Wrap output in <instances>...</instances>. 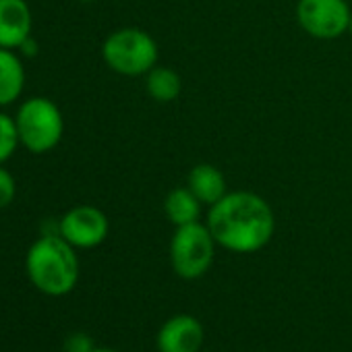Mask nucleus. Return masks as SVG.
Listing matches in <instances>:
<instances>
[{"label": "nucleus", "instance_id": "nucleus-1", "mask_svg": "<svg viewBox=\"0 0 352 352\" xmlns=\"http://www.w3.org/2000/svg\"><path fill=\"white\" fill-rule=\"evenodd\" d=\"M208 228L220 247L232 253H255L272 241L276 220L263 197L234 191L212 206Z\"/></svg>", "mask_w": 352, "mask_h": 352}, {"label": "nucleus", "instance_id": "nucleus-2", "mask_svg": "<svg viewBox=\"0 0 352 352\" xmlns=\"http://www.w3.org/2000/svg\"><path fill=\"white\" fill-rule=\"evenodd\" d=\"M25 272L32 284L48 296L69 294L79 280L75 247L58 232L40 236L25 255Z\"/></svg>", "mask_w": 352, "mask_h": 352}, {"label": "nucleus", "instance_id": "nucleus-3", "mask_svg": "<svg viewBox=\"0 0 352 352\" xmlns=\"http://www.w3.org/2000/svg\"><path fill=\"white\" fill-rule=\"evenodd\" d=\"M15 124L19 143L32 153L52 151L65 135L60 108L44 96L28 98L15 114Z\"/></svg>", "mask_w": 352, "mask_h": 352}, {"label": "nucleus", "instance_id": "nucleus-4", "mask_svg": "<svg viewBox=\"0 0 352 352\" xmlns=\"http://www.w3.org/2000/svg\"><path fill=\"white\" fill-rule=\"evenodd\" d=\"M104 63L118 75L141 77L147 75L157 63L155 40L137 28H122L112 32L102 46Z\"/></svg>", "mask_w": 352, "mask_h": 352}, {"label": "nucleus", "instance_id": "nucleus-5", "mask_svg": "<svg viewBox=\"0 0 352 352\" xmlns=\"http://www.w3.org/2000/svg\"><path fill=\"white\" fill-rule=\"evenodd\" d=\"M216 241L208 228L201 222L176 226V232L170 243V261L183 280H197L201 278L214 261L216 253Z\"/></svg>", "mask_w": 352, "mask_h": 352}, {"label": "nucleus", "instance_id": "nucleus-6", "mask_svg": "<svg viewBox=\"0 0 352 352\" xmlns=\"http://www.w3.org/2000/svg\"><path fill=\"white\" fill-rule=\"evenodd\" d=\"M346 0H300L296 7L298 25L317 40H336L350 28Z\"/></svg>", "mask_w": 352, "mask_h": 352}, {"label": "nucleus", "instance_id": "nucleus-7", "mask_svg": "<svg viewBox=\"0 0 352 352\" xmlns=\"http://www.w3.org/2000/svg\"><path fill=\"white\" fill-rule=\"evenodd\" d=\"M110 224L102 210L94 206H77L58 222V234L75 249H94L108 236Z\"/></svg>", "mask_w": 352, "mask_h": 352}, {"label": "nucleus", "instance_id": "nucleus-8", "mask_svg": "<svg viewBox=\"0 0 352 352\" xmlns=\"http://www.w3.org/2000/svg\"><path fill=\"white\" fill-rule=\"evenodd\" d=\"M204 325L193 315H176L157 331L160 352H199L204 344Z\"/></svg>", "mask_w": 352, "mask_h": 352}, {"label": "nucleus", "instance_id": "nucleus-9", "mask_svg": "<svg viewBox=\"0 0 352 352\" xmlns=\"http://www.w3.org/2000/svg\"><path fill=\"white\" fill-rule=\"evenodd\" d=\"M34 15L28 0H0V48L19 50L32 36Z\"/></svg>", "mask_w": 352, "mask_h": 352}, {"label": "nucleus", "instance_id": "nucleus-10", "mask_svg": "<svg viewBox=\"0 0 352 352\" xmlns=\"http://www.w3.org/2000/svg\"><path fill=\"white\" fill-rule=\"evenodd\" d=\"M25 87V69L15 50L0 48V108L17 102Z\"/></svg>", "mask_w": 352, "mask_h": 352}, {"label": "nucleus", "instance_id": "nucleus-11", "mask_svg": "<svg viewBox=\"0 0 352 352\" xmlns=\"http://www.w3.org/2000/svg\"><path fill=\"white\" fill-rule=\"evenodd\" d=\"M189 189L201 204L214 206L226 195L224 174L212 164H197L189 174Z\"/></svg>", "mask_w": 352, "mask_h": 352}, {"label": "nucleus", "instance_id": "nucleus-12", "mask_svg": "<svg viewBox=\"0 0 352 352\" xmlns=\"http://www.w3.org/2000/svg\"><path fill=\"white\" fill-rule=\"evenodd\" d=\"M164 212L174 226L193 224V222H199L201 201L193 195V191L189 187L187 189L179 187L168 193V197L164 201Z\"/></svg>", "mask_w": 352, "mask_h": 352}, {"label": "nucleus", "instance_id": "nucleus-13", "mask_svg": "<svg viewBox=\"0 0 352 352\" xmlns=\"http://www.w3.org/2000/svg\"><path fill=\"white\" fill-rule=\"evenodd\" d=\"M145 89L155 102H172L181 96L183 81L181 75L168 67H153L145 75Z\"/></svg>", "mask_w": 352, "mask_h": 352}, {"label": "nucleus", "instance_id": "nucleus-14", "mask_svg": "<svg viewBox=\"0 0 352 352\" xmlns=\"http://www.w3.org/2000/svg\"><path fill=\"white\" fill-rule=\"evenodd\" d=\"M19 133L15 124V116H9L7 112H0V164H5L15 149L19 147Z\"/></svg>", "mask_w": 352, "mask_h": 352}, {"label": "nucleus", "instance_id": "nucleus-15", "mask_svg": "<svg viewBox=\"0 0 352 352\" xmlns=\"http://www.w3.org/2000/svg\"><path fill=\"white\" fill-rule=\"evenodd\" d=\"M15 195H17L15 176L0 164V210L9 208L15 201Z\"/></svg>", "mask_w": 352, "mask_h": 352}, {"label": "nucleus", "instance_id": "nucleus-16", "mask_svg": "<svg viewBox=\"0 0 352 352\" xmlns=\"http://www.w3.org/2000/svg\"><path fill=\"white\" fill-rule=\"evenodd\" d=\"M96 346H94V340L87 336V333H71L65 342V352H91Z\"/></svg>", "mask_w": 352, "mask_h": 352}, {"label": "nucleus", "instance_id": "nucleus-17", "mask_svg": "<svg viewBox=\"0 0 352 352\" xmlns=\"http://www.w3.org/2000/svg\"><path fill=\"white\" fill-rule=\"evenodd\" d=\"M19 50H21V54L23 56H28V58H34L38 52H40V46H38V42L34 40V36H30L21 46H19Z\"/></svg>", "mask_w": 352, "mask_h": 352}, {"label": "nucleus", "instance_id": "nucleus-18", "mask_svg": "<svg viewBox=\"0 0 352 352\" xmlns=\"http://www.w3.org/2000/svg\"><path fill=\"white\" fill-rule=\"evenodd\" d=\"M91 352H116V350H112V348H94Z\"/></svg>", "mask_w": 352, "mask_h": 352}, {"label": "nucleus", "instance_id": "nucleus-19", "mask_svg": "<svg viewBox=\"0 0 352 352\" xmlns=\"http://www.w3.org/2000/svg\"><path fill=\"white\" fill-rule=\"evenodd\" d=\"M348 30H350V34H352V17H350V28H348Z\"/></svg>", "mask_w": 352, "mask_h": 352}, {"label": "nucleus", "instance_id": "nucleus-20", "mask_svg": "<svg viewBox=\"0 0 352 352\" xmlns=\"http://www.w3.org/2000/svg\"><path fill=\"white\" fill-rule=\"evenodd\" d=\"M79 3H91V0H79Z\"/></svg>", "mask_w": 352, "mask_h": 352}]
</instances>
